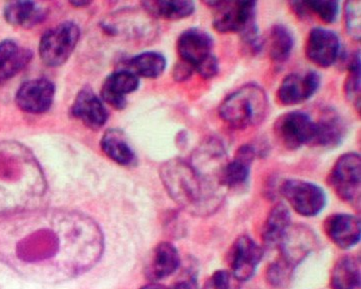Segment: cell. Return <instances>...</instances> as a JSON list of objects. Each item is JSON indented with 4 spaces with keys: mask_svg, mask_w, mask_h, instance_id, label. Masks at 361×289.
I'll return each mask as SVG.
<instances>
[{
    "mask_svg": "<svg viewBox=\"0 0 361 289\" xmlns=\"http://www.w3.org/2000/svg\"><path fill=\"white\" fill-rule=\"evenodd\" d=\"M269 57L274 63L281 65L288 61L295 44L290 29L283 24L274 25L269 32Z\"/></svg>",
    "mask_w": 361,
    "mask_h": 289,
    "instance_id": "27",
    "label": "cell"
},
{
    "mask_svg": "<svg viewBox=\"0 0 361 289\" xmlns=\"http://www.w3.org/2000/svg\"><path fill=\"white\" fill-rule=\"evenodd\" d=\"M360 155L346 153L339 156L327 177L336 194L357 211H360Z\"/></svg>",
    "mask_w": 361,
    "mask_h": 289,
    "instance_id": "5",
    "label": "cell"
},
{
    "mask_svg": "<svg viewBox=\"0 0 361 289\" xmlns=\"http://www.w3.org/2000/svg\"><path fill=\"white\" fill-rule=\"evenodd\" d=\"M214 39L206 31L194 27L188 29L180 35L177 42V51L180 61L196 68L213 53Z\"/></svg>",
    "mask_w": 361,
    "mask_h": 289,
    "instance_id": "15",
    "label": "cell"
},
{
    "mask_svg": "<svg viewBox=\"0 0 361 289\" xmlns=\"http://www.w3.org/2000/svg\"><path fill=\"white\" fill-rule=\"evenodd\" d=\"M140 289H167V288L162 285V284L153 283L147 284V285H144L143 288H141Z\"/></svg>",
    "mask_w": 361,
    "mask_h": 289,
    "instance_id": "37",
    "label": "cell"
},
{
    "mask_svg": "<svg viewBox=\"0 0 361 289\" xmlns=\"http://www.w3.org/2000/svg\"><path fill=\"white\" fill-rule=\"evenodd\" d=\"M314 233L305 226H291L283 242L279 245L281 257L279 259L285 262L286 266L295 269L314 250Z\"/></svg>",
    "mask_w": 361,
    "mask_h": 289,
    "instance_id": "13",
    "label": "cell"
},
{
    "mask_svg": "<svg viewBox=\"0 0 361 289\" xmlns=\"http://www.w3.org/2000/svg\"><path fill=\"white\" fill-rule=\"evenodd\" d=\"M285 197L298 214L312 218L321 214L326 204V195L322 187L300 179H286L280 185Z\"/></svg>",
    "mask_w": 361,
    "mask_h": 289,
    "instance_id": "7",
    "label": "cell"
},
{
    "mask_svg": "<svg viewBox=\"0 0 361 289\" xmlns=\"http://www.w3.org/2000/svg\"><path fill=\"white\" fill-rule=\"evenodd\" d=\"M305 55L312 63L329 68L341 56V40L329 29L315 27L310 31L305 44Z\"/></svg>",
    "mask_w": 361,
    "mask_h": 289,
    "instance_id": "10",
    "label": "cell"
},
{
    "mask_svg": "<svg viewBox=\"0 0 361 289\" xmlns=\"http://www.w3.org/2000/svg\"><path fill=\"white\" fill-rule=\"evenodd\" d=\"M173 289H199V284L198 281H197V278H194V276H191V278L176 283Z\"/></svg>",
    "mask_w": 361,
    "mask_h": 289,
    "instance_id": "36",
    "label": "cell"
},
{
    "mask_svg": "<svg viewBox=\"0 0 361 289\" xmlns=\"http://www.w3.org/2000/svg\"><path fill=\"white\" fill-rule=\"evenodd\" d=\"M293 271L295 269L286 266L285 262H281V259H276L267 269V281L274 288H281L290 281Z\"/></svg>",
    "mask_w": 361,
    "mask_h": 289,
    "instance_id": "31",
    "label": "cell"
},
{
    "mask_svg": "<svg viewBox=\"0 0 361 289\" xmlns=\"http://www.w3.org/2000/svg\"><path fill=\"white\" fill-rule=\"evenodd\" d=\"M180 264L179 252L169 242L159 243L152 252L146 267L147 278L152 281L169 278L178 271Z\"/></svg>",
    "mask_w": 361,
    "mask_h": 289,
    "instance_id": "20",
    "label": "cell"
},
{
    "mask_svg": "<svg viewBox=\"0 0 361 289\" xmlns=\"http://www.w3.org/2000/svg\"><path fill=\"white\" fill-rule=\"evenodd\" d=\"M345 23L350 37L360 41V4L358 1H346Z\"/></svg>",
    "mask_w": 361,
    "mask_h": 289,
    "instance_id": "32",
    "label": "cell"
},
{
    "mask_svg": "<svg viewBox=\"0 0 361 289\" xmlns=\"http://www.w3.org/2000/svg\"><path fill=\"white\" fill-rule=\"evenodd\" d=\"M314 123V137L310 146L334 149L343 143L346 133L345 123L336 111L326 108Z\"/></svg>",
    "mask_w": 361,
    "mask_h": 289,
    "instance_id": "19",
    "label": "cell"
},
{
    "mask_svg": "<svg viewBox=\"0 0 361 289\" xmlns=\"http://www.w3.org/2000/svg\"><path fill=\"white\" fill-rule=\"evenodd\" d=\"M256 156V148L252 144H242L238 148L233 161H228L221 173V187L225 190H235L247 185Z\"/></svg>",
    "mask_w": 361,
    "mask_h": 289,
    "instance_id": "16",
    "label": "cell"
},
{
    "mask_svg": "<svg viewBox=\"0 0 361 289\" xmlns=\"http://www.w3.org/2000/svg\"><path fill=\"white\" fill-rule=\"evenodd\" d=\"M204 289H231V274L227 271H216L207 281Z\"/></svg>",
    "mask_w": 361,
    "mask_h": 289,
    "instance_id": "34",
    "label": "cell"
},
{
    "mask_svg": "<svg viewBox=\"0 0 361 289\" xmlns=\"http://www.w3.org/2000/svg\"><path fill=\"white\" fill-rule=\"evenodd\" d=\"M310 14L315 13L324 23L331 24L338 19L339 2L334 0H305Z\"/></svg>",
    "mask_w": 361,
    "mask_h": 289,
    "instance_id": "30",
    "label": "cell"
},
{
    "mask_svg": "<svg viewBox=\"0 0 361 289\" xmlns=\"http://www.w3.org/2000/svg\"><path fill=\"white\" fill-rule=\"evenodd\" d=\"M346 68L348 74L344 83V92L346 97L357 113L360 114V50L346 56Z\"/></svg>",
    "mask_w": 361,
    "mask_h": 289,
    "instance_id": "29",
    "label": "cell"
},
{
    "mask_svg": "<svg viewBox=\"0 0 361 289\" xmlns=\"http://www.w3.org/2000/svg\"><path fill=\"white\" fill-rule=\"evenodd\" d=\"M130 67L137 76L145 78H157L162 75L166 69V59L158 52L141 53L130 60Z\"/></svg>",
    "mask_w": 361,
    "mask_h": 289,
    "instance_id": "28",
    "label": "cell"
},
{
    "mask_svg": "<svg viewBox=\"0 0 361 289\" xmlns=\"http://www.w3.org/2000/svg\"><path fill=\"white\" fill-rule=\"evenodd\" d=\"M329 284L331 289H360V257H341L332 269Z\"/></svg>",
    "mask_w": 361,
    "mask_h": 289,
    "instance_id": "24",
    "label": "cell"
},
{
    "mask_svg": "<svg viewBox=\"0 0 361 289\" xmlns=\"http://www.w3.org/2000/svg\"><path fill=\"white\" fill-rule=\"evenodd\" d=\"M55 86L47 78L25 82L16 93V102L19 109L30 114L47 112L53 103Z\"/></svg>",
    "mask_w": 361,
    "mask_h": 289,
    "instance_id": "12",
    "label": "cell"
},
{
    "mask_svg": "<svg viewBox=\"0 0 361 289\" xmlns=\"http://www.w3.org/2000/svg\"><path fill=\"white\" fill-rule=\"evenodd\" d=\"M144 9L154 18L179 20L187 18L195 12V4L186 0H153L142 1Z\"/></svg>",
    "mask_w": 361,
    "mask_h": 289,
    "instance_id": "25",
    "label": "cell"
},
{
    "mask_svg": "<svg viewBox=\"0 0 361 289\" xmlns=\"http://www.w3.org/2000/svg\"><path fill=\"white\" fill-rule=\"evenodd\" d=\"M194 71L195 70L191 65L186 63V62L180 61H180L175 65L174 70H173V77H174L175 81L184 82L192 76V72Z\"/></svg>",
    "mask_w": 361,
    "mask_h": 289,
    "instance_id": "35",
    "label": "cell"
},
{
    "mask_svg": "<svg viewBox=\"0 0 361 289\" xmlns=\"http://www.w3.org/2000/svg\"><path fill=\"white\" fill-rule=\"evenodd\" d=\"M321 76L317 72L309 71L305 74L290 73L281 81L276 93L281 104L293 106L307 102L319 90Z\"/></svg>",
    "mask_w": 361,
    "mask_h": 289,
    "instance_id": "11",
    "label": "cell"
},
{
    "mask_svg": "<svg viewBox=\"0 0 361 289\" xmlns=\"http://www.w3.org/2000/svg\"><path fill=\"white\" fill-rule=\"evenodd\" d=\"M138 76L128 70L115 72L106 78L101 90L103 100L118 110L124 109L127 105L126 95L139 88Z\"/></svg>",
    "mask_w": 361,
    "mask_h": 289,
    "instance_id": "18",
    "label": "cell"
},
{
    "mask_svg": "<svg viewBox=\"0 0 361 289\" xmlns=\"http://www.w3.org/2000/svg\"><path fill=\"white\" fill-rule=\"evenodd\" d=\"M195 71L202 78L206 79V80L214 78V77L218 75L219 71H220V64H219L218 58L215 55L212 54L210 57L207 58L201 64H199L195 68Z\"/></svg>",
    "mask_w": 361,
    "mask_h": 289,
    "instance_id": "33",
    "label": "cell"
},
{
    "mask_svg": "<svg viewBox=\"0 0 361 289\" xmlns=\"http://www.w3.org/2000/svg\"><path fill=\"white\" fill-rule=\"evenodd\" d=\"M74 6L76 7H83L85 6H88V4H91V1H71Z\"/></svg>",
    "mask_w": 361,
    "mask_h": 289,
    "instance_id": "38",
    "label": "cell"
},
{
    "mask_svg": "<svg viewBox=\"0 0 361 289\" xmlns=\"http://www.w3.org/2000/svg\"><path fill=\"white\" fill-rule=\"evenodd\" d=\"M324 233L336 247L350 250L360 242V218L350 214H334L324 223Z\"/></svg>",
    "mask_w": 361,
    "mask_h": 289,
    "instance_id": "14",
    "label": "cell"
},
{
    "mask_svg": "<svg viewBox=\"0 0 361 289\" xmlns=\"http://www.w3.org/2000/svg\"><path fill=\"white\" fill-rule=\"evenodd\" d=\"M291 226V214L288 207L283 202L274 204L262 226V240L264 247H279Z\"/></svg>",
    "mask_w": 361,
    "mask_h": 289,
    "instance_id": "21",
    "label": "cell"
},
{
    "mask_svg": "<svg viewBox=\"0 0 361 289\" xmlns=\"http://www.w3.org/2000/svg\"><path fill=\"white\" fill-rule=\"evenodd\" d=\"M160 176L173 201L192 216H211L225 199V189L200 173L189 161H167L160 168Z\"/></svg>",
    "mask_w": 361,
    "mask_h": 289,
    "instance_id": "2",
    "label": "cell"
},
{
    "mask_svg": "<svg viewBox=\"0 0 361 289\" xmlns=\"http://www.w3.org/2000/svg\"><path fill=\"white\" fill-rule=\"evenodd\" d=\"M266 91L257 83H247L233 91L219 106V116L228 126L237 130L259 126L269 114Z\"/></svg>",
    "mask_w": 361,
    "mask_h": 289,
    "instance_id": "3",
    "label": "cell"
},
{
    "mask_svg": "<svg viewBox=\"0 0 361 289\" xmlns=\"http://www.w3.org/2000/svg\"><path fill=\"white\" fill-rule=\"evenodd\" d=\"M47 183L35 156L23 144L0 142V214L33 208Z\"/></svg>",
    "mask_w": 361,
    "mask_h": 289,
    "instance_id": "1",
    "label": "cell"
},
{
    "mask_svg": "<svg viewBox=\"0 0 361 289\" xmlns=\"http://www.w3.org/2000/svg\"><path fill=\"white\" fill-rule=\"evenodd\" d=\"M101 148L106 156L121 166H131L136 162V155L119 130L110 129L101 140Z\"/></svg>",
    "mask_w": 361,
    "mask_h": 289,
    "instance_id": "26",
    "label": "cell"
},
{
    "mask_svg": "<svg viewBox=\"0 0 361 289\" xmlns=\"http://www.w3.org/2000/svg\"><path fill=\"white\" fill-rule=\"evenodd\" d=\"M315 131L314 119L307 113L293 111L276 120L274 132L286 150L295 151L305 144H312Z\"/></svg>",
    "mask_w": 361,
    "mask_h": 289,
    "instance_id": "8",
    "label": "cell"
},
{
    "mask_svg": "<svg viewBox=\"0 0 361 289\" xmlns=\"http://www.w3.org/2000/svg\"><path fill=\"white\" fill-rule=\"evenodd\" d=\"M32 58V52L16 41L0 43V84L6 83L25 68Z\"/></svg>",
    "mask_w": 361,
    "mask_h": 289,
    "instance_id": "22",
    "label": "cell"
},
{
    "mask_svg": "<svg viewBox=\"0 0 361 289\" xmlns=\"http://www.w3.org/2000/svg\"><path fill=\"white\" fill-rule=\"evenodd\" d=\"M47 9L33 1H11L4 7V18L9 24L30 28L47 18Z\"/></svg>",
    "mask_w": 361,
    "mask_h": 289,
    "instance_id": "23",
    "label": "cell"
},
{
    "mask_svg": "<svg viewBox=\"0 0 361 289\" xmlns=\"http://www.w3.org/2000/svg\"><path fill=\"white\" fill-rule=\"evenodd\" d=\"M80 37L75 23H63L49 29L41 37V60L50 67L61 66L71 56Z\"/></svg>",
    "mask_w": 361,
    "mask_h": 289,
    "instance_id": "6",
    "label": "cell"
},
{
    "mask_svg": "<svg viewBox=\"0 0 361 289\" xmlns=\"http://www.w3.org/2000/svg\"><path fill=\"white\" fill-rule=\"evenodd\" d=\"M71 114L90 129L98 130L104 126L108 112L101 99L89 87L81 89L71 107Z\"/></svg>",
    "mask_w": 361,
    "mask_h": 289,
    "instance_id": "17",
    "label": "cell"
},
{
    "mask_svg": "<svg viewBox=\"0 0 361 289\" xmlns=\"http://www.w3.org/2000/svg\"><path fill=\"white\" fill-rule=\"evenodd\" d=\"M264 257V250L249 235H240L228 252L230 274L238 281H247L256 273Z\"/></svg>",
    "mask_w": 361,
    "mask_h": 289,
    "instance_id": "9",
    "label": "cell"
},
{
    "mask_svg": "<svg viewBox=\"0 0 361 289\" xmlns=\"http://www.w3.org/2000/svg\"><path fill=\"white\" fill-rule=\"evenodd\" d=\"M214 12L213 27L219 33L243 35L257 25V1H203Z\"/></svg>",
    "mask_w": 361,
    "mask_h": 289,
    "instance_id": "4",
    "label": "cell"
}]
</instances>
